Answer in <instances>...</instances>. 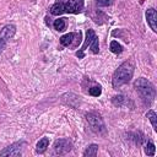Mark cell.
I'll return each instance as SVG.
<instances>
[{
  "label": "cell",
  "mask_w": 157,
  "mask_h": 157,
  "mask_svg": "<svg viewBox=\"0 0 157 157\" xmlns=\"http://www.w3.org/2000/svg\"><path fill=\"white\" fill-rule=\"evenodd\" d=\"M109 48H110V52L114 53V54H120V53L123 52V47H121L117 40H112Z\"/></svg>",
  "instance_id": "16"
},
{
  "label": "cell",
  "mask_w": 157,
  "mask_h": 157,
  "mask_svg": "<svg viewBox=\"0 0 157 157\" xmlns=\"http://www.w3.org/2000/svg\"><path fill=\"white\" fill-rule=\"evenodd\" d=\"M88 93H90L91 96H93V97H98V96H101V93H102V88H101L99 85H98V86H93V87H91V88L88 90Z\"/></svg>",
  "instance_id": "18"
},
{
  "label": "cell",
  "mask_w": 157,
  "mask_h": 157,
  "mask_svg": "<svg viewBox=\"0 0 157 157\" xmlns=\"http://www.w3.org/2000/svg\"><path fill=\"white\" fill-rule=\"evenodd\" d=\"M15 32H16V27L13 25H6L0 31V52L5 48L7 40L15 36Z\"/></svg>",
  "instance_id": "6"
},
{
  "label": "cell",
  "mask_w": 157,
  "mask_h": 157,
  "mask_svg": "<svg viewBox=\"0 0 157 157\" xmlns=\"http://www.w3.org/2000/svg\"><path fill=\"white\" fill-rule=\"evenodd\" d=\"M97 151H98V145L92 144V145H90V146L83 151V156H85V157H94V156L97 155Z\"/></svg>",
  "instance_id": "12"
},
{
  "label": "cell",
  "mask_w": 157,
  "mask_h": 157,
  "mask_svg": "<svg viewBox=\"0 0 157 157\" xmlns=\"http://www.w3.org/2000/svg\"><path fill=\"white\" fill-rule=\"evenodd\" d=\"M113 4V0H97V6L104 7V6H110Z\"/></svg>",
  "instance_id": "19"
},
{
  "label": "cell",
  "mask_w": 157,
  "mask_h": 157,
  "mask_svg": "<svg viewBox=\"0 0 157 157\" xmlns=\"http://www.w3.org/2000/svg\"><path fill=\"white\" fill-rule=\"evenodd\" d=\"M124 102H125V98H124V96H121V94L114 96V97L112 98V103H113L115 107H121V105L124 104Z\"/></svg>",
  "instance_id": "17"
},
{
  "label": "cell",
  "mask_w": 157,
  "mask_h": 157,
  "mask_svg": "<svg viewBox=\"0 0 157 157\" xmlns=\"http://www.w3.org/2000/svg\"><path fill=\"white\" fill-rule=\"evenodd\" d=\"M53 148L55 155H65L71 150V142L66 139H59L54 142Z\"/></svg>",
  "instance_id": "7"
},
{
  "label": "cell",
  "mask_w": 157,
  "mask_h": 157,
  "mask_svg": "<svg viewBox=\"0 0 157 157\" xmlns=\"http://www.w3.org/2000/svg\"><path fill=\"white\" fill-rule=\"evenodd\" d=\"M134 87H135L136 92L140 94V97L145 104L150 105L153 102V99L156 97V90H155V86L147 78H144V77L137 78L134 82Z\"/></svg>",
  "instance_id": "3"
},
{
  "label": "cell",
  "mask_w": 157,
  "mask_h": 157,
  "mask_svg": "<svg viewBox=\"0 0 157 157\" xmlns=\"http://www.w3.org/2000/svg\"><path fill=\"white\" fill-rule=\"evenodd\" d=\"M49 145V139L48 137H42L38 142H37V146H36V152L37 153H44L47 147Z\"/></svg>",
  "instance_id": "11"
},
{
  "label": "cell",
  "mask_w": 157,
  "mask_h": 157,
  "mask_svg": "<svg viewBox=\"0 0 157 157\" xmlns=\"http://www.w3.org/2000/svg\"><path fill=\"white\" fill-rule=\"evenodd\" d=\"M25 145V141L15 142L10 146H7L5 150L0 152V156H21V148Z\"/></svg>",
  "instance_id": "8"
},
{
  "label": "cell",
  "mask_w": 157,
  "mask_h": 157,
  "mask_svg": "<svg viewBox=\"0 0 157 157\" xmlns=\"http://www.w3.org/2000/svg\"><path fill=\"white\" fill-rule=\"evenodd\" d=\"M134 74V65L130 61H125L123 63L113 74V78H112V85L114 88H119L120 86L128 83Z\"/></svg>",
  "instance_id": "2"
},
{
  "label": "cell",
  "mask_w": 157,
  "mask_h": 157,
  "mask_svg": "<svg viewBox=\"0 0 157 157\" xmlns=\"http://www.w3.org/2000/svg\"><path fill=\"white\" fill-rule=\"evenodd\" d=\"M53 26H54V29H56L58 32L64 31L65 29V26H66L65 18H58V20H55L54 23H53Z\"/></svg>",
  "instance_id": "14"
},
{
  "label": "cell",
  "mask_w": 157,
  "mask_h": 157,
  "mask_svg": "<svg viewBox=\"0 0 157 157\" xmlns=\"http://www.w3.org/2000/svg\"><path fill=\"white\" fill-rule=\"evenodd\" d=\"M83 0H56L55 4L50 7L52 15L61 13H80L83 10Z\"/></svg>",
  "instance_id": "1"
},
{
  "label": "cell",
  "mask_w": 157,
  "mask_h": 157,
  "mask_svg": "<svg viewBox=\"0 0 157 157\" xmlns=\"http://www.w3.org/2000/svg\"><path fill=\"white\" fill-rule=\"evenodd\" d=\"M80 33H81V32H78V33H66V34L61 36V37H60V44L64 45V47H70V45L74 43L75 38H76Z\"/></svg>",
  "instance_id": "10"
},
{
  "label": "cell",
  "mask_w": 157,
  "mask_h": 157,
  "mask_svg": "<svg viewBox=\"0 0 157 157\" xmlns=\"http://www.w3.org/2000/svg\"><path fill=\"white\" fill-rule=\"evenodd\" d=\"M146 117H147V118H148V120L151 121L153 130H155V131H157V115H156V113H155L153 110H148V112H147V114H146Z\"/></svg>",
  "instance_id": "13"
},
{
  "label": "cell",
  "mask_w": 157,
  "mask_h": 157,
  "mask_svg": "<svg viewBox=\"0 0 157 157\" xmlns=\"http://www.w3.org/2000/svg\"><path fill=\"white\" fill-rule=\"evenodd\" d=\"M145 153L147 156H155V153H156V146H155L153 142H151V141L146 142V145H145Z\"/></svg>",
  "instance_id": "15"
},
{
  "label": "cell",
  "mask_w": 157,
  "mask_h": 157,
  "mask_svg": "<svg viewBox=\"0 0 157 157\" xmlns=\"http://www.w3.org/2000/svg\"><path fill=\"white\" fill-rule=\"evenodd\" d=\"M146 20L151 29L153 32H157V12L155 9H148L146 11Z\"/></svg>",
  "instance_id": "9"
},
{
  "label": "cell",
  "mask_w": 157,
  "mask_h": 157,
  "mask_svg": "<svg viewBox=\"0 0 157 157\" xmlns=\"http://www.w3.org/2000/svg\"><path fill=\"white\" fill-rule=\"evenodd\" d=\"M87 47L91 48V50H92L93 54H98V52H99V43H98V37L96 36V33H94L93 29H87L85 43L82 44L81 49H78L76 52V56L78 59H82L85 56V53L83 52L87 49Z\"/></svg>",
  "instance_id": "4"
},
{
  "label": "cell",
  "mask_w": 157,
  "mask_h": 157,
  "mask_svg": "<svg viewBox=\"0 0 157 157\" xmlns=\"http://www.w3.org/2000/svg\"><path fill=\"white\" fill-rule=\"evenodd\" d=\"M86 120L88 121L91 129L93 132L98 134V135H104L107 132V129H105V125H104V121L102 119V117L94 112H91V113H87L86 114Z\"/></svg>",
  "instance_id": "5"
}]
</instances>
